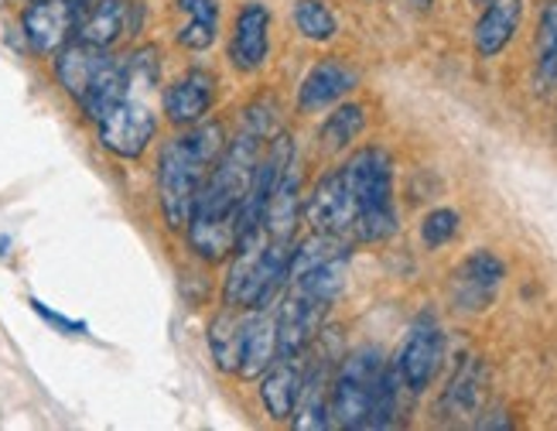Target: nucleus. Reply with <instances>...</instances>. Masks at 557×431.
I'll use <instances>...</instances> for the list:
<instances>
[{
    "instance_id": "1",
    "label": "nucleus",
    "mask_w": 557,
    "mask_h": 431,
    "mask_svg": "<svg viewBox=\"0 0 557 431\" xmlns=\"http://www.w3.org/2000/svg\"><path fill=\"white\" fill-rule=\"evenodd\" d=\"M260 155L263 137L244 131L226 144V151L209 168L185 226L188 247L199 260L220 263L233 254L239 239V212H244Z\"/></svg>"
},
{
    "instance_id": "2",
    "label": "nucleus",
    "mask_w": 557,
    "mask_h": 431,
    "mask_svg": "<svg viewBox=\"0 0 557 431\" xmlns=\"http://www.w3.org/2000/svg\"><path fill=\"white\" fill-rule=\"evenodd\" d=\"M226 144L230 137L220 120H199V124L182 127V134H175L161 148L154 178H158V202L168 230L178 233L188 226L199 188L215 158L226 151Z\"/></svg>"
},
{
    "instance_id": "3",
    "label": "nucleus",
    "mask_w": 557,
    "mask_h": 431,
    "mask_svg": "<svg viewBox=\"0 0 557 431\" xmlns=\"http://www.w3.org/2000/svg\"><path fill=\"white\" fill-rule=\"evenodd\" d=\"M295 244L268 236V226L244 230L230 254V271L223 278V305L230 308H271L284 292L287 260Z\"/></svg>"
},
{
    "instance_id": "4",
    "label": "nucleus",
    "mask_w": 557,
    "mask_h": 431,
    "mask_svg": "<svg viewBox=\"0 0 557 431\" xmlns=\"http://www.w3.org/2000/svg\"><path fill=\"white\" fill-rule=\"evenodd\" d=\"M55 79L59 86L83 107V113L100 120L116 100L131 93L127 65L124 59H113L110 48L89 45V41H69L55 52Z\"/></svg>"
},
{
    "instance_id": "5",
    "label": "nucleus",
    "mask_w": 557,
    "mask_h": 431,
    "mask_svg": "<svg viewBox=\"0 0 557 431\" xmlns=\"http://www.w3.org/2000/svg\"><path fill=\"white\" fill-rule=\"evenodd\" d=\"M346 182L356 199V226L352 239L359 244H380L397 233V206H394V158L386 148H359L343 164Z\"/></svg>"
},
{
    "instance_id": "6",
    "label": "nucleus",
    "mask_w": 557,
    "mask_h": 431,
    "mask_svg": "<svg viewBox=\"0 0 557 431\" xmlns=\"http://www.w3.org/2000/svg\"><path fill=\"white\" fill-rule=\"evenodd\" d=\"M383 353L376 346H359L338 367L329 391V415L338 428H370L373 394L383 373Z\"/></svg>"
},
{
    "instance_id": "7",
    "label": "nucleus",
    "mask_w": 557,
    "mask_h": 431,
    "mask_svg": "<svg viewBox=\"0 0 557 431\" xmlns=\"http://www.w3.org/2000/svg\"><path fill=\"white\" fill-rule=\"evenodd\" d=\"M96 134H100V144L113 158L137 161L151 148V140L158 134V116L137 93H127L124 100H116L96 120Z\"/></svg>"
},
{
    "instance_id": "8",
    "label": "nucleus",
    "mask_w": 557,
    "mask_h": 431,
    "mask_svg": "<svg viewBox=\"0 0 557 431\" xmlns=\"http://www.w3.org/2000/svg\"><path fill=\"white\" fill-rule=\"evenodd\" d=\"M442 359H445V332L438 325L434 316H418V322L410 325L404 346L397 349V377L410 394H424L434 377L442 370Z\"/></svg>"
},
{
    "instance_id": "9",
    "label": "nucleus",
    "mask_w": 557,
    "mask_h": 431,
    "mask_svg": "<svg viewBox=\"0 0 557 431\" xmlns=\"http://www.w3.org/2000/svg\"><path fill=\"white\" fill-rule=\"evenodd\" d=\"M301 216L314 233H332V236H349L356 226V199L346 182L343 164L325 172L311 192L301 199Z\"/></svg>"
},
{
    "instance_id": "10",
    "label": "nucleus",
    "mask_w": 557,
    "mask_h": 431,
    "mask_svg": "<svg viewBox=\"0 0 557 431\" xmlns=\"http://www.w3.org/2000/svg\"><path fill=\"white\" fill-rule=\"evenodd\" d=\"M329 308L332 305H325L319 298L295 292V287H284L281 305L274 311V319H277V359H301V353L311 343H319Z\"/></svg>"
},
{
    "instance_id": "11",
    "label": "nucleus",
    "mask_w": 557,
    "mask_h": 431,
    "mask_svg": "<svg viewBox=\"0 0 557 431\" xmlns=\"http://www.w3.org/2000/svg\"><path fill=\"white\" fill-rule=\"evenodd\" d=\"M268 56H271V8L263 0H247L236 11L226 59L236 72L250 76V72H260L268 65Z\"/></svg>"
},
{
    "instance_id": "12",
    "label": "nucleus",
    "mask_w": 557,
    "mask_h": 431,
    "mask_svg": "<svg viewBox=\"0 0 557 431\" xmlns=\"http://www.w3.org/2000/svg\"><path fill=\"white\" fill-rule=\"evenodd\" d=\"M79 8L69 0H32L21 14V32L28 38L32 52L55 56L62 45L76 38Z\"/></svg>"
},
{
    "instance_id": "13",
    "label": "nucleus",
    "mask_w": 557,
    "mask_h": 431,
    "mask_svg": "<svg viewBox=\"0 0 557 431\" xmlns=\"http://www.w3.org/2000/svg\"><path fill=\"white\" fill-rule=\"evenodd\" d=\"M503 278H506V263L493 250H472L451 274V295L458 308L482 311L493 305Z\"/></svg>"
},
{
    "instance_id": "14",
    "label": "nucleus",
    "mask_w": 557,
    "mask_h": 431,
    "mask_svg": "<svg viewBox=\"0 0 557 431\" xmlns=\"http://www.w3.org/2000/svg\"><path fill=\"white\" fill-rule=\"evenodd\" d=\"M356 86H359V72L352 65H346L343 59L314 62L298 86V113H305V116L322 113L335 103H343Z\"/></svg>"
},
{
    "instance_id": "15",
    "label": "nucleus",
    "mask_w": 557,
    "mask_h": 431,
    "mask_svg": "<svg viewBox=\"0 0 557 431\" xmlns=\"http://www.w3.org/2000/svg\"><path fill=\"white\" fill-rule=\"evenodd\" d=\"M215 72L209 69H188L185 76H178L172 86L161 96V110L172 120L175 127H191L199 120L209 116L212 103H215Z\"/></svg>"
},
{
    "instance_id": "16",
    "label": "nucleus",
    "mask_w": 557,
    "mask_h": 431,
    "mask_svg": "<svg viewBox=\"0 0 557 431\" xmlns=\"http://www.w3.org/2000/svg\"><path fill=\"white\" fill-rule=\"evenodd\" d=\"M131 11H134L131 0H89V4L79 8L76 38L89 41V45H100V48H113L134 28Z\"/></svg>"
},
{
    "instance_id": "17",
    "label": "nucleus",
    "mask_w": 557,
    "mask_h": 431,
    "mask_svg": "<svg viewBox=\"0 0 557 431\" xmlns=\"http://www.w3.org/2000/svg\"><path fill=\"white\" fill-rule=\"evenodd\" d=\"M277 359V319L271 308H247L244 353H239V380H260Z\"/></svg>"
},
{
    "instance_id": "18",
    "label": "nucleus",
    "mask_w": 557,
    "mask_h": 431,
    "mask_svg": "<svg viewBox=\"0 0 557 431\" xmlns=\"http://www.w3.org/2000/svg\"><path fill=\"white\" fill-rule=\"evenodd\" d=\"M520 21H523V0H490V4L482 8V14L475 21V32H472L475 56L496 59L520 32Z\"/></svg>"
},
{
    "instance_id": "19",
    "label": "nucleus",
    "mask_w": 557,
    "mask_h": 431,
    "mask_svg": "<svg viewBox=\"0 0 557 431\" xmlns=\"http://www.w3.org/2000/svg\"><path fill=\"white\" fill-rule=\"evenodd\" d=\"M301 387H305V370L298 367V359H274L260 377V401L274 421H290Z\"/></svg>"
},
{
    "instance_id": "20",
    "label": "nucleus",
    "mask_w": 557,
    "mask_h": 431,
    "mask_svg": "<svg viewBox=\"0 0 557 431\" xmlns=\"http://www.w3.org/2000/svg\"><path fill=\"white\" fill-rule=\"evenodd\" d=\"M244 325H247V308H230V305H223V311H215V319L209 322L206 343H209V356L220 373H230V377L239 373Z\"/></svg>"
},
{
    "instance_id": "21",
    "label": "nucleus",
    "mask_w": 557,
    "mask_h": 431,
    "mask_svg": "<svg viewBox=\"0 0 557 431\" xmlns=\"http://www.w3.org/2000/svg\"><path fill=\"white\" fill-rule=\"evenodd\" d=\"M298 220H301V178H298L295 161H290L284 178L274 188L271 202H268V212H263V226H268L271 239H281V244H295Z\"/></svg>"
},
{
    "instance_id": "22",
    "label": "nucleus",
    "mask_w": 557,
    "mask_h": 431,
    "mask_svg": "<svg viewBox=\"0 0 557 431\" xmlns=\"http://www.w3.org/2000/svg\"><path fill=\"white\" fill-rule=\"evenodd\" d=\"M175 11L185 14L175 41L188 52H209L220 38V0H175Z\"/></svg>"
},
{
    "instance_id": "23",
    "label": "nucleus",
    "mask_w": 557,
    "mask_h": 431,
    "mask_svg": "<svg viewBox=\"0 0 557 431\" xmlns=\"http://www.w3.org/2000/svg\"><path fill=\"white\" fill-rule=\"evenodd\" d=\"M362 131H367V110L359 103H335V110L325 116L319 137L325 151L338 155V151H346Z\"/></svg>"
},
{
    "instance_id": "24",
    "label": "nucleus",
    "mask_w": 557,
    "mask_h": 431,
    "mask_svg": "<svg viewBox=\"0 0 557 431\" xmlns=\"http://www.w3.org/2000/svg\"><path fill=\"white\" fill-rule=\"evenodd\" d=\"M479 401H482V364L479 359H466L458 373L451 377L448 391H445V407L451 415H475L479 411Z\"/></svg>"
},
{
    "instance_id": "25",
    "label": "nucleus",
    "mask_w": 557,
    "mask_h": 431,
    "mask_svg": "<svg viewBox=\"0 0 557 431\" xmlns=\"http://www.w3.org/2000/svg\"><path fill=\"white\" fill-rule=\"evenodd\" d=\"M290 17H295V28L301 32V38L314 45H325L338 35V21L325 0H295Z\"/></svg>"
},
{
    "instance_id": "26",
    "label": "nucleus",
    "mask_w": 557,
    "mask_h": 431,
    "mask_svg": "<svg viewBox=\"0 0 557 431\" xmlns=\"http://www.w3.org/2000/svg\"><path fill=\"white\" fill-rule=\"evenodd\" d=\"M537 79L541 86H550L557 79V0L541 11L537 24Z\"/></svg>"
},
{
    "instance_id": "27",
    "label": "nucleus",
    "mask_w": 557,
    "mask_h": 431,
    "mask_svg": "<svg viewBox=\"0 0 557 431\" xmlns=\"http://www.w3.org/2000/svg\"><path fill=\"white\" fill-rule=\"evenodd\" d=\"M397 394H400V377L397 367H383L376 394H373V411H370V428H391L397 418Z\"/></svg>"
},
{
    "instance_id": "28",
    "label": "nucleus",
    "mask_w": 557,
    "mask_h": 431,
    "mask_svg": "<svg viewBox=\"0 0 557 431\" xmlns=\"http://www.w3.org/2000/svg\"><path fill=\"white\" fill-rule=\"evenodd\" d=\"M458 226H462V216H458L455 209H448V206L431 209L424 220H421V244L428 250H438V247L451 244Z\"/></svg>"
},
{
    "instance_id": "29",
    "label": "nucleus",
    "mask_w": 557,
    "mask_h": 431,
    "mask_svg": "<svg viewBox=\"0 0 557 431\" xmlns=\"http://www.w3.org/2000/svg\"><path fill=\"white\" fill-rule=\"evenodd\" d=\"M124 65H127L131 93L158 86V76H161V52H158L154 45L134 48V52H131V56L124 59Z\"/></svg>"
},
{
    "instance_id": "30",
    "label": "nucleus",
    "mask_w": 557,
    "mask_h": 431,
    "mask_svg": "<svg viewBox=\"0 0 557 431\" xmlns=\"http://www.w3.org/2000/svg\"><path fill=\"white\" fill-rule=\"evenodd\" d=\"M28 305H32L35 316H41L48 325H55V329L65 332V335H86V332H89V325H86L83 319H65V316H59V311H52L45 301H38V298H32Z\"/></svg>"
},
{
    "instance_id": "31",
    "label": "nucleus",
    "mask_w": 557,
    "mask_h": 431,
    "mask_svg": "<svg viewBox=\"0 0 557 431\" xmlns=\"http://www.w3.org/2000/svg\"><path fill=\"white\" fill-rule=\"evenodd\" d=\"M69 4H76V8H83V4H89V0H69Z\"/></svg>"
},
{
    "instance_id": "32",
    "label": "nucleus",
    "mask_w": 557,
    "mask_h": 431,
    "mask_svg": "<svg viewBox=\"0 0 557 431\" xmlns=\"http://www.w3.org/2000/svg\"><path fill=\"white\" fill-rule=\"evenodd\" d=\"M472 4H479V8H486V4H490V0H472Z\"/></svg>"
}]
</instances>
